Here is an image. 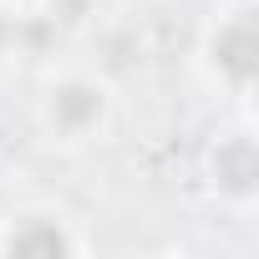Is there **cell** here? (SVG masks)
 Returning a JSON list of instances; mask_svg holds the SVG:
<instances>
[{
	"label": "cell",
	"mask_w": 259,
	"mask_h": 259,
	"mask_svg": "<svg viewBox=\"0 0 259 259\" xmlns=\"http://www.w3.org/2000/svg\"><path fill=\"white\" fill-rule=\"evenodd\" d=\"M11 249H51V254H61L66 239L51 234V229H46V234H11Z\"/></svg>",
	"instance_id": "cell-4"
},
{
	"label": "cell",
	"mask_w": 259,
	"mask_h": 259,
	"mask_svg": "<svg viewBox=\"0 0 259 259\" xmlns=\"http://www.w3.org/2000/svg\"><path fill=\"white\" fill-rule=\"evenodd\" d=\"M56 112H61V122H66V127H76L81 117H97V97H92L87 87H71V92H61V97H56Z\"/></svg>",
	"instance_id": "cell-3"
},
{
	"label": "cell",
	"mask_w": 259,
	"mask_h": 259,
	"mask_svg": "<svg viewBox=\"0 0 259 259\" xmlns=\"http://www.w3.org/2000/svg\"><path fill=\"white\" fill-rule=\"evenodd\" d=\"M219 173H229V178H224L229 188H249V183H254V153H249V143L224 148V153H219Z\"/></svg>",
	"instance_id": "cell-2"
},
{
	"label": "cell",
	"mask_w": 259,
	"mask_h": 259,
	"mask_svg": "<svg viewBox=\"0 0 259 259\" xmlns=\"http://www.w3.org/2000/svg\"><path fill=\"white\" fill-rule=\"evenodd\" d=\"M219 51H224V66L239 76V81H249V71H254V31L249 26H234V31H224V41H219Z\"/></svg>",
	"instance_id": "cell-1"
}]
</instances>
